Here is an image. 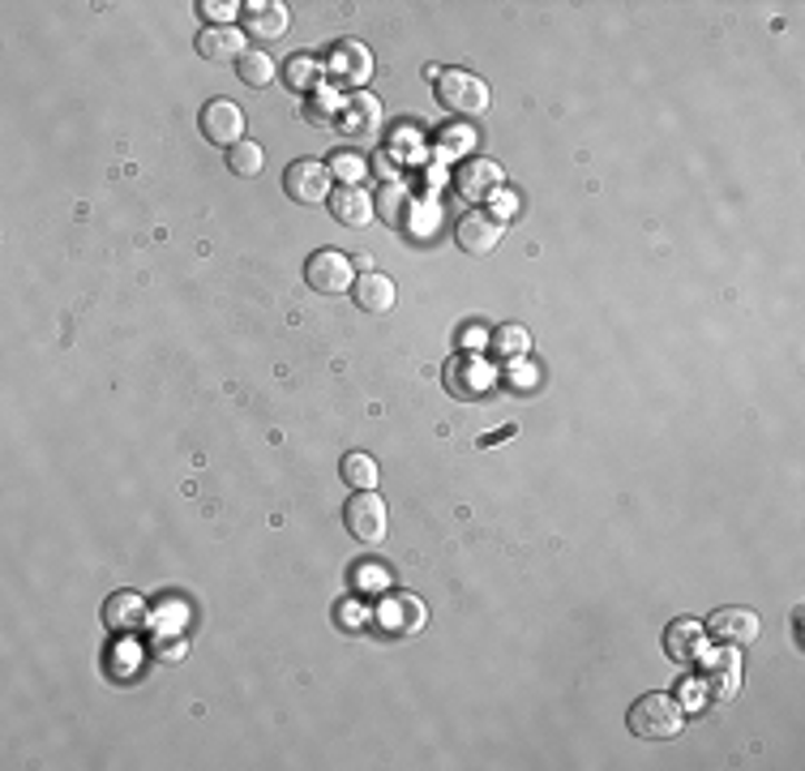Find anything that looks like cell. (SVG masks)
Returning <instances> with one entry per match:
<instances>
[{
    "label": "cell",
    "mask_w": 805,
    "mask_h": 771,
    "mask_svg": "<svg viewBox=\"0 0 805 771\" xmlns=\"http://www.w3.org/2000/svg\"><path fill=\"white\" fill-rule=\"evenodd\" d=\"M681 703L665 694V690H651V694H642L630 703V712H626V729L635 733V738H647V742H673L677 733H681Z\"/></svg>",
    "instance_id": "cell-1"
},
{
    "label": "cell",
    "mask_w": 805,
    "mask_h": 771,
    "mask_svg": "<svg viewBox=\"0 0 805 771\" xmlns=\"http://www.w3.org/2000/svg\"><path fill=\"white\" fill-rule=\"evenodd\" d=\"M433 90H438V104L454 116H484L489 99H493L484 78H475L472 69H438Z\"/></svg>",
    "instance_id": "cell-2"
},
{
    "label": "cell",
    "mask_w": 805,
    "mask_h": 771,
    "mask_svg": "<svg viewBox=\"0 0 805 771\" xmlns=\"http://www.w3.org/2000/svg\"><path fill=\"white\" fill-rule=\"evenodd\" d=\"M343 524L361 545H382L386 540V501L377 497V489H361V494L347 497Z\"/></svg>",
    "instance_id": "cell-3"
},
{
    "label": "cell",
    "mask_w": 805,
    "mask_h": 771,
    "mask_svg": "<svg viewBox=\"0 0 805 771\" xmlns=\"http://www.w3.org/2000/svg\"><path fill=\"white\" fill-rule=\"evenodd\" d=\"M305 283L322 296H343L356 283V275H352V262L338 248H317V253H308L305 262Z\"/></svg>",
    "instance_id": "cell-4"
},
{
    "label": "cell",
    "mask_w": 805,
    "mask_h": 771,
    "mask_svg": "<svg viewBox=\"0 0 805 771\" xmlns=\"http://www.w3.org/2000/svg\"><path fill=\"white\" fill-rule=\"evenodd\" d=\"M283 189L292 202L301 206H317V202H331V167L317 164V159H296L283 172Z\"/></svg>",
    "instance_id": "cell-5"
},
{
    "label": "cell",
    "mask_w": 805,
    "mask_h": 771,
    "mask_svg": "<svg viewBox=\"0 0 805 771\" xmlns=\"http://www.w3.org/2000/svg\"><path fill=\"white\" fill-rule=\"evenodd\" d=\"M202 138L210 141V146H223V150H232L236 141H245V111L236 108L232 99H210L206 108H202Z\"/></svg>",
    "instance_id": "cell-6"
},
{
    "label": "cell",
    "mask_w": 805,
    "mask_h": 771,
    "mask_svg": "<svg viewBox=\"0 0 805 771\" xmlns=\"http://www.w3.org/2000/svg\"><path fill=\"white\" fill-rule=\"evenodd\" d=\"M703 631L711 634L716 643H728V647H750L758 631H763V622H758V613L754 608H716L711 617H707V626Z\"/></svg>",
    "instance_id": "cell-7"
},
{
    "label": "cell",
    "mask_w": 805,
    "mask_h": 771,
    "mask_svg": "<svg viewBox=\"0 0 805 771\" xmlns=\"http://www.w3.org/2000/svg\"><path fill=\"white\" fill-rule=\"evenodd\" d=\"M454 236H459V248H468L475 257H484V253H493L501 245V236H505V219H498L493 211H468L459 227H454Z\"/></svg>",
    "instance_id": "cell-8"
},
{
    "label": "cell",
    "mask_w": 805,
    "mask_h": 771,
    "mask_svg": "<svg viewBox=\"0 0 805 771\" xmlns=\"http://www.w3.org/2000/svg\"><path fill=\"white\" fill-rule=\"evenodd\" d=\"M377 129H382V104L373 99V95H356V99H347L343 108H338V134L352 141H369L377 138Z\"/></svg>",
    "instance_id": "cell-9"
},
{
    "label": "cell",
    "mask_w": 805,
    "mask_h": 771,
    "mask_svg": "<svg viewBox=\"0 0 805 771\" xmlns=\"http://www.w3.org/2000/svg\"><path fill=\"white\" fill-rule=\"evenodd\" d=\"M240 18H245V30H249L253 39H262V43L283 39V30L292 22L283 0H249V4H240Z\"/></svg>",
    "instance_id": "cell-10"
},
{
    "label": "cell",
    "mask_w": 805,
    "mask_h": 771,
    "mask_svg": "<svg viewBox=\"0 0 805 771\" xmlns=\"http://www.w3.org/2000/svg\"><path fill=\"white\" fill-rule=\"evenodd\" d=\"M442 382L454 399H480V394H484V386H489V373H484V364H480V360H472V352H459V357L445 360Z\"/></svg>",
    "instance_id": "cell-11"
},
{
    "label": "cell",
    "mask_w": 805,
    "mask_h": 771,
    "mask_svg": "<svg viewBox=\"0 0 805 771\" xmlns=\"http://www.w3.org/2000/svg\"><path fill=\"white\" fill-rule=\"evenodd\" d=\"M331 78L343 86H364L373 78V56L364 43L356 39H343V43H334L331 52Z\"/></svg>",
    "instance_id": "cell-12"
},
{
    "label": "cell",
    "mask_w": 805,
    "mask_h": 771,
    "mask_svg": "<svg viewBox=\"0 0 805 771\" xmlns=\"http://www.w3.org/2000/svg\"><path fill=\"white\" fill-rule=\"evenodd\" d=\"M454 185L463 197L484 202V197H498L501 193V167L493 159H468V164L454 172Z\"/></svg>",
    "instance_id": "cell-13"
},
{
    "label": "cell",
    "mask_w": 805,
    "mask_h": 771,
    "mask_svg": "<svg viewBox=\"0 0 805 771\" xmlns=\"http://www.w3.org/2000/svg\"><path fill=\"white\" fill-rule=\"evenodd\" d=\"M331 215L343 227H369V223L377 219V211H373V197L361 189V185H343V189L331 193Z\"/></svg>",
    "instance_id": "cell-14"
},
{
    "label": "cell",
    "mask_w": 805,
    "mask_h": 771,
    "mask_svg": "<svg viewBox=\"0 0 805 771\" xmlns=\"http://www.w3.org/2000/svg\"><path fill=\"white\" fill-rule=\"evenodd\" d=\"M104 626L111 634H134L146 626V601L134 592H111L108 605H104Z\"/></svg>",
    "instance_id": "cell-15"
},
{
    "label": "cell",
    "mask_w": 805,
    "mask_h": 771,
    "mask_svg": "<svg viewBox=\"0 0 805 771\" xmlns=\"http://www.w3.org/2000/svg\"><path fill=\"white\" fill-rule=\"evenodd\" d=\"M245 52H249V48H245L240 30L232 27H210L202 30V39H197V56L210 60V65H232V60H240Z\"/></svg>",
    "instance_id": "cell-16"
},
{
    "label": "cell",
    "mask_w": 805,
    "mask_h": 771,
    "mask_svg": "<svg viewBox=\"0 0 805 771\" xmlns=\"http://www.w3.org/2000/svg\"><path fill=\"white\" fill-rule=\"evenodd\" d=\"M352 296H356V304H361L369 318H382V313L394 309V279L377 275V271H364V275L352 283Z\"/></svg>",
    "instance_id": "cell-17"
},
{
    "label": "cell",
    "mask_w": 805,
    "mask_h": 771,
    "mask_svg": "<svg viewBox=\"0 0 805 771\" xmlns=\"http://www.w3.org/2000/svg\"><path fill=\"white\" fill-rule=\"evenodd\" d=\"M703 643H707L703 622H695V617H677V622H668L665 652L673 656V661H695L698 652H703Z\"/></svg>",
    "instance_id": "cell-18"
},
{
    "label": "cell",
    "mask_w": 805,
    "mask_h": 771,
    "mask_svg": "<svg viewBox=\"0 0 805 771\" xmlns=\"http://www.w3.org/2000/svg\"><path fill=\"white\" fill-rule=\"evenodd\" d=\"M386 626L390 631H403V634H420L424 631V605H420L412 592H403V596H390L386 605Z\"/></svg>",
    "instance_id": "cell-19"
},
{
    "label": "cell",
    "mask_w": 805,
    "mask_h": 771,
    "mask_svg": "<svg viewBox=\"0 0 805 771\" xmlns=\"http://www.w3.org/2000/svg\"><path fill=\"white\" fill-rule=\"evenodd\" d=\"M373 211L390 223V227H403L408 223V211H412V202H408V189L399 185V180H386L377 197H373Z\"/></svg>",
    "instance_id": "cell-20"
},
{
    "label": "cell",
    "mask_w": 805,
    "mask_h": 771,
    "mask_svg": "<svg viewBox=\"0 0 805 771\" xmlns=\"http://www.w3.org/2000/svg\"><path fill=\"white\" fill-rule=\"evenodd\" d=\"M338 476H343V485L347 489H377V463L364 455V450H347L343 455V463H338Z\"/></svg>",
    "instance_id": "cell-21"
},
{
    "label": "cell",
    "mask_w": 805,
    "mask_h": 771,
    "mask_svg": "<svg viewBox=\"0 0 805 771\" xmlns=\"http://www.w3.org/2000/svg\"><path fill=\"white\" fill-rule=\"evenodd\" d=\"M236 74H240V82L253 86V90H266V86L275 82V60L262 52V48H249V52L236 60Z\"/></svg>",
    "instance_id": "cell-22"
},
{
    "label": "cell",
    "mask_w": 805,
    "mask_h": 771,
    "mask_svg": "<svg viewBox=\"0 0 805 771\" xmlns=\"http://www.w3.org/2000/svg\"><path fill=\"white\" fill-rule=\"evenodd\" d=\"M227 167H232V176H240V180H253V176H262V167H266V150L257 146V141H236L232 150H227Z\"/></svg>",
    "instance_id": "cell-23"
},
{
    "label": "cell",
    "mask_w": 805,
    "mask_h": 771,
    "mask_svg": "<svg viewBox=\"0 0 805 771\" xmlns=\"http://www.w3.org/2000/svg\"><path fill=\"white\" fill-rule=\"evenodd\" d=\"M283 74H287V86H292L296 95H301V90H305V95H313V90H317V82H322V69H317V60H313V56H292Z\"/></svg>",
    "instance_id": "cell-24"
},
{
    "label": "cell",
    "mask_w": 805,
    "mask_h": 771,
    "mask_svg": "<svg viewBox=\"0 0 805 771\" xmlns=\"http://www.w3.org/2000/svg\"><path fill=\"white\" fill-rule=\"evenodd\" d=\"M711 677L720 682V699H733L737 694V677H742V664H737V656L733 652H724V656H711Z\"/></svg>",
    "instance_id": "cell-25"
},
{
    "label": "cell",
    "mask_w": 805,
    "mask_h": 771,
    "mask_svg": "<svg viewBox=\"0 0 805 771\" xmlns=\"http://www.w3.org/2000/svg\"><path fill=\"white\" fill-rule=\"evenodd\" d=\"M493 352L505 360H523V352H528V331H523V326H501V331H493Z\"/></svg>",
    "instance_id": "cell-26"
},
{
    "label": "cell",
    "mask_w": 805,
    "mask_h": 771,
    "mask_svg": "<svg viewBox=\"0 0 805 771\" xmlns=\"http://www.w3.org/2000/svg\"><path fill=\"white\" fill-rule=\"evenodd\" d=\"M364 172H369V164H364L356 150H343V155H334L331 164V176H338V180H347V185H356V180H364Z\"/></svg>",
    "instance_id": "cell-27"
},
{
    "label": "cell",
    "mask_w": 805,
    "mask_h": 771,
    "mask_svg": "<svg viewBox=\"0 0 805 771\" xmlns=\"http://www.w3.org/2000/svg\"><path fill=\"white\" fill-rule=\"evenodd\" d=\"M308 120L317 129H334L338 125V111H334V95H313L308 99Z\"/></svg>",
    "instance_id": "cell-28"
},
{
    "label": "cell",
    "mask_w": 805,
    "mask_h": 771,
    "mask_svg": "<svg viewBox=\"0 0 805 771\" xmlns=\"http://www.w3.org/2000/svg\"><path fill=\"white\" fill-rule=\"evenodd\" d=\"M197 13H206L210 22H219V27H232V18L240 13V4H227V0H202L197 4Z\"/></svg>",
    "instance_id": "cell-29"
}]
</instances>
